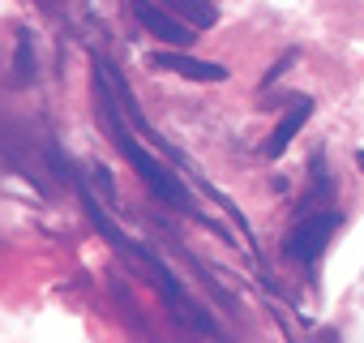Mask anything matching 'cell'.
<instances>
[{
  "label": "cell",
  "instance_id": "3",
  "mask_svg": "<svg viewBox=\"0 0 364 343\" xmlns=\"http://www.w3.org/2000/svg\"><path fill=\"white\" fill-rule=\"evenodd\" d=\"M133 18H137L159 43H167V52H185V48L193 43V31H189L185 22H176L163 5H150V0H133Z\"/></svg>",
  "mask_w": 364,
  "mask_h": 343
},
{
  "label": "cell",
  "instance_id": "2",
  "mask_svg": "<svg viewBox=\"0 0 364 343\" xmlns=\"http://www.w3.org/2000/svg\"><path fill=\"white\" fill-rule=\"evenodd\" d=\"M334 228H338V211H326V215H309V219H300V223L287 232V253H291L296 262H313V258H321L326 245H330V236H334Z\"/></svg>",
  "mask_w": 364,
  "mask_h": 343
},
{
  "label": "cell",
  "instance_id": "9",
  "mask_svg": "<svg viewBox=\"0 0 364 343\" xmlns=\"http://www.w3.org/2000/svg\"><path fill=\"white\" fill-rule=\"evenodd\" d=\"M355 167H360V172H364V150H360V154H355Z\"/></svg>",
  "mask_w": 364,
  "mask_h": 343
},
{
  "label": "cell",
  "instance_id": "1",
  "mask_svg": "<svg viewBox=\"0 0 364 343\" xmlns=\"http://www.w3.org/2000/svg\"><path fill=\"white\" fill-rule=\"evenodd\" d=\"M95 103H99V116H103V125H107V133H112V142L120 146V154L133 163V172L141 176V185L159 198V202H167V206H176V211H185V215H198V206H193V194L185 189V181L176 176V172H167L141 142H133V133L124 129V120H120V112H116V99H112V86H107V78H103V69L95 65Z\"/></svg>",
  "mask_w": 364,
  "mask_h": 343
},
{
  "label": "cell",
  "instance_id": "5",
  "mask_svg": "<svg viewBox=\"0 0 364 343\" xmlns=\"http://www.w3.org/2000/svg\"><path fill=\"white\" fill-rule=\"evenodd\" d=\"M309 116H313V99H291V107L279 116V125H274V133H270V142H266V154H270V159L287 154V146L296 142V133L304 129Z\"/></svg>",
  "mask_w": 364,
  "mask_h": 343
},
{
  "label": "cell",
  "instance_id": "7",
  "mask_svg": "<svg viewBox=\"0 0 364 343\" xmlns=\"http://www.w3.org/2000/svg\"><path fill=\"white\" fill-rule=\"evenodd\" d=\"M26 78H35V52H31V39L22 35L18 39V82H26Z\"/></svg>",
  "mask_w": 364,
  "mask_h": 343
},
{
  "label": "cell",
  "instance_id": "4",
  "mask_svg": "<svg viewBox=\"0 0 364 343\" xmlns=\"http://www.w3.org/2000/svg\"><path fill=\"white\" fill-rule=\"evenodd\" d=\"M150 65L154 69H171V73H180V78H189V82H228V69L223 65H215V60H198V56H189V52H154L150 56Z\"/></svg>",
  "mask_w": 364,
  "mask_h": 343
},
{
  "label": "cell",
  "instance_id": "6",
  "mask_svg": "<svg viewBox=\"0 0 364 343\" xmlns=\"http://www.w3.org/2000/svg\"><path fill=\"white\" fill-rule=\"evenodd\" d=\"M163 9H167L176 22L185 18L189 31H206V26L219 22V9H215V5H193V0H163Z\"/></svg>",
  "mask_w": 364,
  "mask_h": 343
},
{
  "label": "cell",
  "instance_id": "8",
  "mask_svg": "<svg viewBox=\"0 0 364 343\" xmlns=\"http://www.w3.org/2000/svg\"><path fill=\"white\" fill-rule=\"evenodd\" d=\"M291 60H296V52H283V56H279V60H274V69H270V73H266V86H270V82H274V78H283V73H287V69H291Z\"/></svg>",
  "mask_w": 364,
  "mask_h": 343
}]
</instances>
